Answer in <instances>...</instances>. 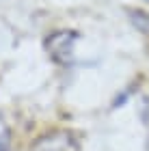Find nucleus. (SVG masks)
Masks as SVG:
<instances>
[{"label":"nucleus","instance_id":"obj_4","mask_svg":"<svg viewBox=\"0 0 149 151\" xmlns=\"http://www.w3.org/2000/svg\"><path fill=\"white\" fill-rule=\"evenodd\" d=\"M9 145H11V132L4 119L0 116V151H9Z\"/></svg>","mask_w":149,"mask_h":151},{"label":"nucleus","instance_id":"obj_5","mask_svg":"<svg viewBox=\"0 0 149 151\" xmlns=\"http://www.w3.org/2000/svg\"><path fill=\"white\" fill-rule=\"evenodd\" d=\"M147 151H149V145H147Z\"/></svg>","mask_w":149,"mask_h":151},{"label":"nucleus","instance_id":"obj_2","mask_svg":"<svg viewBox=\"0 0 149 151\" xmlns=\"http://www.w3.org/2000/svg\"><path fill=\"white\" fill-rule=\"evenodd\" d=\"M30 151H80V142L71 132H50L41 136Z\"/></svg>","mask_w":149,"mask_h":151},{"label":"nucleus","instance_id":"obj_1","mask_svg":"<svg viewBox=\"0 0 149 151\" xmlns=\"http://www.w3.org/2000/svg\"><path fill=\"white\" fill-rule=\"evenodd\" d=\"M76 30H56L48 35L45 39V50H48L50 58L58 65H71L73 63V45L78 41Z\"/></svg>","mask_w":149,"mask_h":151},{"label":"nucleus","instance_id":"obj_3","mask_svg":"<svg viewBox=\"0 0 149 151\" xmlns=\"http://www.w3.org/2000/svg\"><path fill=\"white\" fill-rule=\"evenodd\" d=\"M127 15H130L132 24L136 26V30H140V32H149V15H147V13L138 11V9H130V11H127Z\"/></svg>","mask_w":149,"mask_h":151}]
</instances>
